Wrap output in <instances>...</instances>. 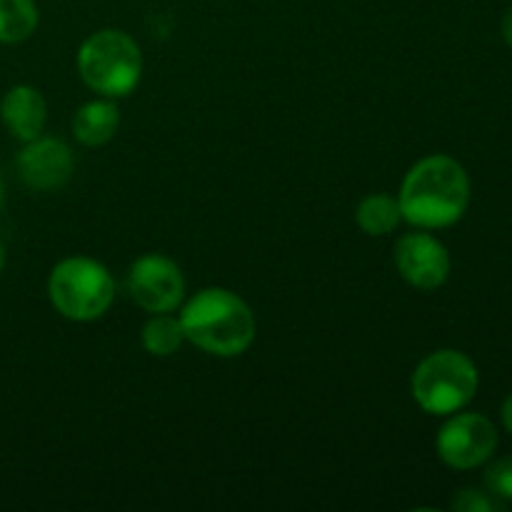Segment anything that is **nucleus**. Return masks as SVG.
Instances as JSON below:
<instances>
[{
	"label": "nucleus",
	"instance_id": "nucleus-20",
	"mask_svg": "<svg viewBox=\"0 0 512 512\" xmlns=\"http://www.w3.org/2000/svg\"><path fill=\"white\" fill-rule=\"evenodd\" d=\"M0 205H3V180H0Z\"/></svg>",
	"mask_w": 512,
	"mask_h": 512
},
{
	"label": "nucleus",
	"instance_id": "nucleus-12",
	"mask_svg": "<svg viewBox=\"0 0 512 512\" xmlns=\"http://www.w3.org/2000/svg\"><path fill=\"white\" fill-rule=\"evenodd\" d=\"M355 218H358V225L368 235H388L398 228V223L403 220V213H400L398 200L390 198V195L375 193L368 195L358 205Z\"/></svg>",
	"mask_w": 512,
	"mask_h": 512
},
{
	"label": "nucleus",
	"instance_id": "nucleus-11",
	"mask_svg": "<svg viewBox=\"0 0 512 512\" xmlns=\"http://www.w3.org/2000/svg\"><path fill=\"white\" fill-rule=\"evenodd\" d=\"M120 113L110 100H90L73 115V135L85 148H100L118 133Z\"/></svg>",
	"mask_w": 512,
	"mask_h": 512
},
{
	"label": "nucleus",
	"instance_id": "nucleus-1",
	"mask_svg": "<svg viewBox=\"0 0 512 512\" xmlns=\"http://www.w3.org/2000/svg\"><path fill=\"white\" fill-rule=\"evenodd\" d=\"M470 203V180L463 165L448 155H430L408 170L398 205L403 220L423 230L458 223Z\"/></svg>",
	"mask_w": 512,
	"mask_h": 512
},
{
	"label": "nucleus",
	"instance_id": "nucleus-7",
	"mask_svg": "<svg viewBox=\"0 0 512 512\" xmlns=\"http://www.w3.org/2000/svg\"><path fill=\"white\" fill-rule=\"evenodd\" d=\"M128 293L148 313H170L185 295L183 273L165 255H143L128 270Z\"/></svg>",
	"mask_w": 512,
	"mask_h": 512
},
{
	"label": "nucleus",
	"instance_id": "nucleus-14",
	"mask_svg": "<svg viewBox=\"0 0 512 512\" xmlns=\"http://www.w3.org/2000/svg\"><path fill=\"white\" fill-rule=\"evenodd\" d=\"M185 343L183 325L180 318H173L168 313H155L143 328V345L155 358H168L178 353L180 345Z\"/></svg>",
	"mask_w": 512,
	"mask_h": 512
},
{
	"label": "nucleus",
	"instance_id": "nucleus-8",
	"mask_svg": "<svg viewBox=\"0 0 512 512\" xmlns=\"http://www.w3.org/2000/svg\"><path fill=\"white\" fill-rule=\"evenodd\" d=\"M395 265L413 288L435 290L448 280L450 255L440 240L428 233H408L395 243Z\"/></svg>",
	"mask_w": 512,
	"mask_h": 512
},
{
	"label": "nucleus",
	"instance_id": "nucleus-10",
	"mask_svg": "<svg viewBox=\"0 0 512 512\" xmlns=\"http://www.w3.org/2000/svg\"><path fill=\"white\" fill-rule=\"evenodd\" d=\"M0 118L13 138L30 143V140L40 138L45 128V118H48L45 98L40 95V90L30 88V85H15L0 103Z\"/></svg>",
	"mask_w": 512,
	"mask_h": 512
},
{
	"label": "nucleus",
	"instance_id": "nucleus-5",
	"mask_svg": "<svg viewBox=\"0 0 512 512\" xmlns=\"http://www.w3.org/2000/svg\"><path fill=\"white\" fill-rule=\"evenodd\" d=\"M410 388L425 413L453 415L478 393V368L458 350H438L415 368Z\"/></svg>",
	"mask_w": 512,
	"mask_h": 512
},
{
	"label": "nucleus",
	"instance_id": "nucleus-15",
	"mask_svg": "<svg viewBox=\"0 0 512 512\" xmlns=\"http://www.w3.org/2000/svg\"><path fill=\"white\" fill-rule=\"evenodd\" d=\"M485 488L493 498L512 500V458H503L485 470Z\"/></svg>",
	"mask_w": 512,
	"mask_h": 512
},
{
	"label": "nucleus",
	"instance_id": "nucleus-9",
	"mask_svg": "<svg viewBox=\"0 0 512 512\" xmlns=\"http://www.w3.org/2000/svg\"><path fill=\"white\" fill-rule=\"evenodd\" d=\"M20 180L30 190L48 193V190L63 188L73 175V153L63 140L35 138L25 143V148L15 160Z\"/></svg>",
	"mask_w": 512,
	"mask_h": 512
},
{
	"label": "nucleus",
	"instance_id": "nucleus-18",
	"mask_svg": "<svg viewBox=\"0 0 512 512\" xmlns=\"http://www.w3.org/2000/svg\"><path fill=\"white\" fill-rule=\"evenodd\" d=\"M503 423H505V428L512 433V395L503 403Z\"/></svg>",
	"mask_w": 512,
	"mask_h": 512
},
{
	"label": "nucleus",
	"instance_id": "nucleus-19",
	"mask_svg": "<svg viewBox=\"0 0 512 512\" xmlns=\"http://www.w3.org/2000/svg\"><path fill=\"white\" fill-rule=\"evenodd\" d=\"M3 265H5V248L3 243H0V270H3Z\"/></svg>",
	"mask_w": 512,
	"mask_h": 512
},
{
	"label": "nucleus",
	"instance_id": "nucleus-4",
	"mask_svg": "<svg viewBox=\"0 0 512 512\" xmlns=\"http://www.w3.org/2000/svg\"><path fill=\"white\" fill-rule=\"evenodd\" d=\"M53 308L75 323H90L108 313L115 300V280L103 263L93 258H65L48 278Z\"/></svg>",
	"mask_w": 512,
	"mask_h": 512
},
{
	"label": "nucleus",
	"instance_id": "nucleus-17",
	"mask_svg": "<svg viewBox=\"0 0 512 512\" xmlns=\"http://www.w3.org/2000/svg\"><path fill=\"white\" fill-rule=\"evenodd\" d=\"M503 38H505V43L512 48V5L505 10V15H503Z\"/></svg>",
	"mask_w": 512,
	"mask_h": 512
},
{
	"label": "nucleus",
	"instance_id": "nucleus-16",
	"mask_svg": "<svg viewBox=\"0 0 512 512\" xmlns=\"http://www.w3.org/2000/svg\"><path fill=\"white\" fill-rule=\"evenodd\" d=\"M453 508L460 512H493V510H498V503H495L493 498H488L483 490L465 488L455 495Z\"/></svg>",
	"mask_w": 512,
	"mask_h": 512
},
{
	"label": "nucleus",
	"instance_id": "nucleus-3",
	"mask_svg": "<svg viewBox=\"0 0 512 512\" xmlns=\"http://www.w3.org/2000/svg\"><path fill=\"white\" fill-rule=\"evenodd\" d=\"M78 70L90 90L105 98H123L138 88L143 55L123 30H98L80 45Z\"/></svg>",
	"mask_w": 512,
	"mask_h": 512
},
{
	"label": "nucleus",
	"instance_id": "nucleus-13",
	"mask_svg": "<svg viewBox=\"0 0 512 512\" xmlns=\"http://www.w3.org/2000/svg\"><path fill=\"white\" fill-rule=\"evenodd\" d=\"M38 28L33 0H0V43H20Z\"/></svg>",
	"mask_w": 512,
	"mask_h": 512
},
{
	"label": "nucleus",
	"instance_id": "nucleus-6",
	"mask_svg": "<svg viewBox=\"0 0 512 512\" xmlns=\"http://www.w3.org/2000/svg\"><path fill=\"white\" fill-rule=\"evenodd\" d=\"M498 448V430L485 415L460 413L450 418L438 433V455L455 470L483 465Z\"/></svg>",
	"mask_w": 512,
	"mask_h": 512
},
{
	"label": "nucleus",
	"instance_id": "nucleus-2",
	"mask_svg": "<svg viewBox=\"0 0 512 512\" xmlns=\"http://www.w3.org/2000/svg\"><path fill=\"white\" fill-rule=\"evenodd\" d=\"M185 340L218 358L243 355L255 340V315L240 295L225 288H205L180 313Z\"/></svg>",
	"mask_w": 512,
	"mask_h": 512
}]
</instances>
